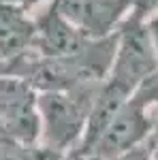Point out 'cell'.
Masks as SVG:
<instances>
[{
    "mask_svg": "<svg viewBox=\"0 0 158 160\" xmlns=\"http://www.w3.org/2000/svg\"><path fill=\"white\" fill-rule=\"evenodd\" d=\"M98 86L73 88L62 92H38V145L58 154L79 149Z\"/></svg>",
    "mask_w": 158,
    "mask_h": 160,
    "instance_id": "obj_1",
    "label": "cell"
},
{
    "mask_svg": "<svg viewBox=\"0 0 158 160\" xmlns=\"http://www.w3.org/2000/svg\"><path fill=\"white\" fill-rule=\"evenodd\" d=\"M150 17L143 7L135 4L130 15L115 30V53L107 77L133 94L158 75V56L147 24Z\"/></svg>",
    "mask_w": 158,
    "mask_h": 160,
    "instance_id": "obj_2",
    "label": "cell"
},
{
    "mask_svg": "<svg viewBox=\"0 0 158 160\" xmlns=\"http://www.w3.org/2000/svg\"><path fill=\"white\" fill-rule=\"evenodd\" d=\"M0 137L38 145V92L15 75H0Z\"/></svg>",
    "mask_w": 158,
    "mask_h": 160,
    "instance_id": "obj_3",
    "label": "cell"
},
{
    "mask_svg": "<svg viewBox=\"0 0 158 160\" xmlns=\"http://www.w3.org/2000/svg\"><path fill=\"white\" fill-rule=\"evenodd\" d=\"M56 11L88 38L115 34L137 0H51Z\"/></svg>",
    "mask_w": 158,
    "mask_h": 160,
    "instance_id": "obj_4",
    "label": "cell"
},
{
    "mask_svg": "<svg viewBox=\"0 0 158 160\" xmlns=\"http://www.w3.org/2000/svg\"><path fill=\"white\" fill-rule=\"evenodd\" d=\"M85 34H81L71 22H66L56 7L47 2L45 9L34 17V38L30 49L43 58H71L88 45Z\"/></svg>",
    "mask_w": 158,
    "mask_h": 160,
    "instance_id": "obj_5",
    "label": "cell"
},
{
    "mask_svg": "<svg viewBox=\"0 0 158 160\" xmlns=\"http://www.w3.org/2000/svg\"><path fill=\"white\" fill-rule=\"evenodd\" d=\"M15 4L0 0V68H4L17 60L22 53L32 47L34 38V17L28 15Z\"/></svg>",
    "mask_w": 158,
    "mask_h": 160,
    "instance_id": "obj_6",
    "label": "cell"
},
{
    "mask_svg": "<svg viewBox=\"0 0 158 160\" xmlns=\"http://www.w3.org/2000/svg\"><path fill=\"white\" fill-rule=\"evenodd\" d=\"M51 149L43 145H26L0 137V160H47Z\"/></svg>",
    "mask_w": 158,
    "mask_h": 160,
    "instance_id": "obj_7",
    "label": "cell"
},
{
    "mask_svg": "<svg viewBox=\"0 0 158 160\" xmlns=\"http://www.w3.org/2000/svg\"><path fill=\"white\" fill-rule=\"evenodd\" d=\"M47 160H90L88 156H84L81 152H69V154H58V152H51Z\"/></svg>",
    "mask_w": 158,
    "mask_h": 160,
    "instance_id": "obj_8",
    "label": "cell"
},
{
    "mask_svg": "<svg viewBox=\"0 0 158 160\" xmlns=\"http://www.w3.org/2000/svg\"><path fill=\"white\" fill-rule=\"evenodd\" d=\"M115 160H147V143L143 148H137V149H133V152H128V154H124V156H120V158H115Z\"/></svg>",
    "mask_w": 158,
    "mask_h": 160,
    "instance_id": "obj_9",
    "label": "cell"
},
{
    "mask_svg": "<svg viewBox=\"0 0 158 160\" xmlns=\"http://www.w3.org/2000/svg\"><path fill=\"white\" fill-rule=\"evenodd\" d=\"M150 32H152V41H154V47H156V56H158V15L150 17Z\"/></svg>",
    "mask_w": 158,
    "mask_h": 160,
    "instance_id": "obj_10",
    "label": "cell"
},
{
    "mask_svg": "<svg viewBox=\"0 0 158 160\" xmlns=\"http://www.w3.org/2000/svg\"><path fill=\"white\" fill-rule=\"evenodd\" d=\"M154 15H158V0H154Z\"/></svg>",
    "mask_w": 158,
    "mask_h": 160,
    "instance_id": "obj_11",
    "label": "cell"
},
{
    "mask_svg": "<svg viewBox=\"0 0 158 160\" xmlns=\"http://www.w3.org/2000/svg\"><path fill=\"white\" fill-rule=\"evenodd\" d=\"M0 75H2V68H0Z\"/></svg>",
    "mask_w": 158,
    "mask_h": 160,
    "instance_id": "obj_12",
    "label": "cell"
}]
</instances>
